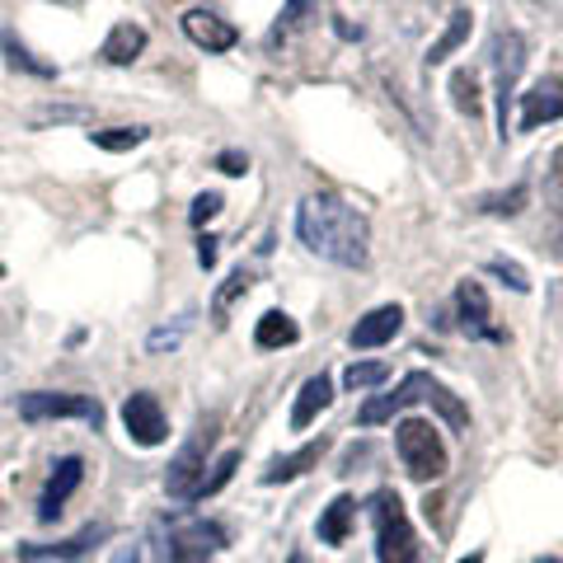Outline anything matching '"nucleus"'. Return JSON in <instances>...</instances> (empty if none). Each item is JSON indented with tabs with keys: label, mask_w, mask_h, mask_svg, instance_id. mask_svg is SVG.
Instances as JSON below:
<instances>
[{
	"label": "nucleus",
	"mask_w": 563,
	"mask_h": 563,
	"mask_svg": "<svg viewBox=\"0 0 563 563\" xmlns=\"http://www.w3.org/2000/svg\"><path fill=\"white\" fill-rule=\"evenodd\" d=\"M296 235L310 254L339 263V268H366L372 258V225L357 207H347L333 192H310L296 207Z\"/></svg>",
	"instance_id": "nucleus-1"
},
{
	"label": "nucleus",
	"mask_w": 563,
	"mask_h": 563,
	"mask_svg": "<svg viewBox=\"0 0 563 563\" xmlns=\"http://www.w3.org/2000/svg\"><path fill=\"white\" fill-rule=\"evenodd\" d=\"M372 531H376V559L380 563H418V536H413V521L404 512L399 493L395 488H376L372 503Z\"/></svg>",
	"instance_id": "nucleus-2"
},
{
	"label": "nucleus",
	"mask_w": 563,
	"mask_h": 563,
	"mask_svg": "<svg viewBox=\"0 0 563 563\" xmlns=\"http://www.w3.org/2000/svg\"><path fill=\"white\" fill-rule=\"evenodd\" d=\"M395 451H399L404 470H409V479H418V484L442 479L446 465H451L442 432H437L428 418H404V422H395Z\"/></svg>",
	"instance_id": "nucleus-3"
},
{
	"label": "nucleus",
	"mask_w": 563,
	"mask_h": 563,
	"mask_svg": "<svg viewBox=\"0 0 563 563\" xmlns=\"http://www.w3.org/2000/svg\"><path fill=\"white\" fill-rule=\"evenodd\" d=\"M225 550V531L217 521L179 517L161 526V544H155V563H211Z\"/></svg>",
	"instance_id": "nucleus-4"
},
{
	"label": "nucleus",
	"mask_w": 563,
	"mask_h": 563,
	"mask_svg": "<svg viewBox=\"0 0 563 563\" xmlns=\"http://www.w3.org/2000/svg\"><path fill=\"white\" fill-rule=\"evenodd\" d=\"M488 70H493V95H498V136L507 141V113H512L517 80L526 70V38L517 29H498L488 43Z\"/></svg>",
	"instance_id": "nucleus-5"
},
{
	"label": "nucleus",
	"mask_w": 563,
	"mask_h": 563,
	"mask_svg": "<svg viewBox=\"0 0 563 563\" xmlns=\"http://www.w3.org/2000/svg\"><path fill=\"white\" fill-rule=\"evenodd\" d=\"M20 418L24 422H57V418H76L90 422V428H103V404L95 395H70V390H33L20 395Z\"/></svg>",
	"instance_id": "nucleus-6"
},
{
	"label": "nucleus",
	"mask_w": 563,
	"mask_h": 563,
	"mask_svg": "<svg viewBox=\"0 0 563 563\" xmlns=\"http://www.w3.org/2000/svg\"><path fill=\"white\" fill-rule=\"evenodd\" d=\"M217 437V418H207L198 432L184 442V451L169 461V474H165V493L174 503H198V484L207 474V446Z\"/></svg>",
	"instance_id": "nucleus-7"
},
{
	"label": "nucleus",
	"mask_w": 563,
	"mask_h": 563,
	"mask_svg": "<svg viewBox=\"0 0 563 563\" xmlns=\"http://www.w3.org/2000/svg\"><path fill=\"white\" fill-rule=\"evenodd\" d=\"M455 320H461V333L465 339H484V343H507V333L493 324V306H488V291L484 282L465 277L455 287Z\"/></svg>",
	"instance_id": "nucleus-8"
},
{
	"label": "nucleus",
	"mask_w": 563,
	"mask_h": 563,
	"mask_svg": "<svg viewBox=\"0 0 563 563\" xmlns=\"http://www.w3.org/2000/svg\"><path fill=\"white\" fill-rule=\"evenodd\" d=\"M428 390H432V376L428 372H409L395 385V395H372V399H366L357 409V422H362V428H380V422H390L395 413L422 404V399H428Z\"/></svg>",
	"instance_id": "nucleus-9"
},
{
	"label": "nucleus",
	"mask_w": 563,
	"mask_h": 563,
	"mask_svg": "<svg viewBox=\"0 0 563 563\" xmlns=\"http://www.w3.org/2000/svg\"><path fill=\"white\" fill-rule=\"evenodd\" d=\"M122 428H128V437L136 446H161L169 437L165 409H161V399H155L151 390L128 395V404H122Z\"/></svg>",
	"instance_id": "nucleus-10"
},
{
	"label": "nucleus",
	"mask_w": 563,
	"mask_h": 563,
	"mask_svg": "<svg viewBox=\"0 0 563 563\" xmlns=\"http://www.w3.org/2000/svg\"><path fill=\"white\" fill-rule=\"evenodd\" d=\"M559 118H563V76H544V80H536L531 90L521 95L517 128L521 132H536L540 122H559Z\"/></svg>",
	"instance_id": "nucleus-11"
},
{
	"label": "nucleus",
	"mask_w": 563,
	"mask_h": 563,
	"mask_svg": "<svg viewBox=\"0 0 563 563\" xmlns=\"http://www.w3.org/2000/svg\"><path fill=\"white\" fill-rule=\"evenodd\" d=\"M179 24H184V38L202 52H231L240 43V29L231 20H221L217 10H188Z\"/></svg>",
	"instance_id": "nucleus-12"
},
{
	"label": "nucleus",
	"mask_w": 563,
	"mask_h": 563,
	"mask_svg": "<svg viewBox=\"0 0 563 563\" xmlns=\"http://www.w3.org/2000/svg\"><path fill=\"white\" fill-rule=\"evenodd\" d=\"M99 540H109V526H85V531L66 536L57 544H20V559L24 563H52V559L57 563H80Z\"/></svg>",
	"instance_id": "nucleus-13"
},
{
	"label": "nucleus",
	"mask_w": 563,
	"mask_h": 563,
	"mask_svg": "<svg viewBox=\"0 0 563 563\" xmlns=\"http://www.w3.org/2000/svg\"><path fill=\"white\" fill-rule=\"evenodd\" d=\"M80 479H85V461H80V455H62V461L52 465L47 484H43L38 521H57V517H62V507H66V498L80 488Z\"/></svg>",
	"instance_id": "nucleus-14"
},
{
	"label": "nucleus",
	"mask_w": 563,
	"mask_h": 563,
	"mask_svg": "<svg viewBox=\"0 0 563 563\" xmlns=\"http://www.w3.org/2000/svg\"><path fill=\"white\" fill-rule=\"evenodd\" d=\"M399 329H404V310L399 306H376V310H366L357 324H352L347 333V343L352 347H385L390 339H399Z\"/></svg>",
	"instance_id": "nucleus-15"
},
{
	"label": "nucleus",
	"mask_w": 563,
	"mask_h": 563,
	"mask_svg": "<svg viewBox=\"0 0 563 563\" xmlns=\"http://www.w3.org/2000/svg\"><path fill=\"white\" fill-rule=\"evenodd\" d=\"M329 451V437H320V442H306L301 451H291V455H277V461H268V470L258 474L263 484H291V479H301L306 470L320 465V455Z\"/></svg>",
	"instance_id": "nucleus-16"
},
{
	"label": "nucleus",
	"mask_w": 563,
	"mask_h": 563,
	"mask_svg": "<svg viewBox=\"0 0 563 563\" xmlns=\"http://www.w3.org/2000/svg\"><path fill=\"white\" fill-rule=\"evenodd\" d=\"M329 404H333V380H329V372L310 376V380L301 385V395H296V404H291V432H306L310 422L329 409Z\"/></svg>",
	"instance_id": "nucleus-17"
},
{
	"label": "nucleus",
	"mask_w": 563,
	"mask_h": 563,
	"mask_svg": "<svg viewBox=\"0 0 563 563\" xmlns=\"http://www.w3.org/2000/svg\"><path fill=\"white\" fill-rule=\"evenodd\" d=\"M141 52H146V29L132 24V20H122V24L109 29V38H103V47H99V57L109 62V66H132Z\"/></svg>",
	"instance_id": "nucleus-18"
},
{
	"label": "nucleus",
	"mask_w": 563,
	"mask_h": 563,
	"mask_svg": "<svg viewBox=\"0 0 563 563\" xmlns=\"http://www.w3.org/2000/svg\"><path fill=\"white\" fill-rule=\"evenodd\" d=\"M254 343H258L263 352H273V347H296V343H301V324H296L287 310H268V314H263V320L254 324Z\"/></svg>",
	"instance_id": "nucleus-19"
},
{
	"label": "nucleus",
	"mask_w": 563,
	"mask_h": 563,
	"mask_svg": "<svg viewBox=\"0 0 563 563\" xmlns=\"http://www.w3.org/2000/svg\"><path fill=\"white\" fill-rule=\"evenodd\" d=\"M352 517H357V503H352L347 493H339V498L324 507V517H320V526H314V531H320L324 544H343L347 531H352Z\"/></svg>",
	"instance_id": "nucleus-20"
},
{
	"label": "nucleus",
	"mask_w": 563,
	"mask_h": 563,
	"mask_svg": "<svg viewBox=\"0 0 563 563\" xmlns=\"http://www.w3.org/2000/svg\"><path fill=\"white\" fill-rule=\"evenodd\" d=\"M470 29H474V14H470L465 5H461V10H451V20H446V29H442V38L428 47V66H442L451 52L470 38Z\"/></svg>",
	"instance_id": "nucleus-21"
},
{
	"label": "nucleus",
	"mask_w": 563,
	"mask_h": 563,
	"mask_svg": "<svg viewBox=\"0 0 563 563\" xmlns=\"http://www.w3.org/2000/svg\"><path fill=\"white\" fill-rule=\"evenodd\" d=\"M250 287H254V273L240 263V268L217 287V296H211V320H217V324L231 320V306L240 301V296H250Z\"/></svg>",
	"instance_id": "nucleus-22"
},
{
	"label": "nucleus",
	"mask_w": 563,
	"mask_h": 563,
	"mask_svg": "<svg viewBox=\"0 0 563 563\" xmlns=\"http://www.w3.org/2000/svg\"><path fill=\"white\" fill-rule=\"evenodd\" d=\"M314 20H320V0H287V5H282V14H277V29L268 33V43L291 38V33L310 29Z\"/></svg>",
	"instance_id": "nucleus-23"
},
{
	"label": "nucleus",
	"mask_w": 563,
	"mask_h": 563,
	"mask_svg": "<svg viewBox=\"0 0 563 563\" xmlns=\"http://www.w3.org/2000/svg\"><path fill=\"white\" fill-rule=\"evenodd\" d=\"M0 52H5V62H10L14 70H29V76H38V80H52V76H57V66L33 57V52H29L20 38H14V29H0Z\"/></svg>",
	"instance_id": "nucleus-24"
},
{
	"label": "nucleus",
	"mask_w": 563,
	"mask_h": 563,
	"mask_svg": "<svg viewBox=\"0 0 563 563\" xmlns=\"http://www.w3.org/2000/svg\"><path fill=\"white\" fill-rule=\"evenodd\" d=\"M422 404H432V409L446 418V428H451V432H470V409H465V399H461V395H451L442 380H432V390H428V399H422Z\"/></svg>",
	"instance_id": "nucleus-25"
},
{
	"label": "nucleus",
	"mask_w": 563,
	"mask_h": 563,
	"mask_svg": "<svg viewBox=\"0 0 563 563\" xmlns=\"http://www.w3.org/2000/svg\"><path fill=\"white\" fill-rule=\"evenodd\" d=\"M526 202H531V188L512 184L507 192H484V198L474 202V207H479L484 217H517V211H526Z\"/></svg>",
	"instance_id": "nucleus-26"
},
{
	"label": "nucleus",
	"mask_w": 563,
	"mask_h": 563,
	"mask_svg": "<svg viewBox=\"0 0 563 563\" xmlns=\"http://www.w3.org/2000/svg\"><path fill=\"white\" fill-rule=\"evenodd\" d=\"M451 95H455V109H461V113H470V118L484 113V95H479V76H474V70H455V76H451Z\"/></svg>",
	"instance_id": "nucleus-27"
},
{
	"label": "nucleus",
	"mask_w": 563,
	"mask_h": 563,
	"mask_svg": "<svg viewBox=\"0 0 563 563\" xmlns=\"http://www.w3.org/2000/svg\"><path fill=\"white\" fill-rule=\"evenodd\" d=\"M151 136V128H109V132H90V141L99 151H109V155H122V151H136L141 141Z\"/></svg>",
	"instance_id": "nucleus-28"
},
{
	"label": "nucleus",
	"mask_w": 563,
	"mask_h": 563,
	"mask_svg": "<svg viewBox=\"0 0 563 563\" xmlns=\"http://www.w3.org/2000/svg\"><path fill=\"white\" fill-rule=\"evenodd\" d=\"M385 380H390V366H385V362H352L343 372V385L352 395H357V390H376V385H385Z\"/></svg>",
	"instance_id": "nucleus-29"
},
{
	"label": "nucleus",
	"mask_w": 563,
	"mask_h": 563,
	"mask_svg": "<svg viewBox=\"0 0 563 563\" xmlns=\"http://www.w3.org/2000/svg\"><path fill=\"white\" fill-rule=\"evenodd\" d=\"M240 470V451H225L217 465H211V474H202V484H198V503L211 498V493H221L225 484H231V474Z\"/></svg>",
	"instance_id": "nucleus-30"
},
{
	"label": "nucleus",
	"mask_w": 563,
	"mask_h": 563,
	"mask_svg": "<svg viewBox=\"0 0 563 563\" xmlns=\"http://www.w3.org/2000/svg\"><path fill=\"white\" fill-rule=\"evenodd\" d=\"M488 273L493 277H503L507 282V287H512V291H531V277H526V268H521V263L517 258H488Z\"/></svg>",
	"instance_id": "nucleus-31"
},
{
	"label": "nucleus",
	"mask_w": 563,
	"mask_h": 563,
	"mask_svg": "<svg viewBox=\"0 0 563 563\" xmlns=\"http://www.w3.org/2000/svg\"><path fill=\"white\" fill-rule=\"evenodd\" d=\"M184 333H188V320H179V324H161V329H151V339H146V352H155V357H161V352H174L184 343Z\"/></svg>",
	"instance_id": "nucleus-32"
},
{
	"label": "nucleus",
	"mask_w": 563,
	"mask_h": 563,
	"mask_svg": "<svg viewBox=\"0 0 563 563\" xmlns=\"http://www.w3.org/2000/svg\"><path fill=\"white\" fill-rule=\"evenodd\" d=\"M90 109H62V103H52V109H38L33 113V128H47V122H85Z\"/></svg>",
	"instance_id": "nucleus-33"
},
{
	"label": "nucleus",
	"mask_w": 563,
	"mask_h": 563,
	"mask_svg": "<svg viewBox=\"0 0 563 563\" xmlns=\"http://www.w3.org/2000/svg\"><path fill=\"white\" fill-rule=\"evenodd\" d=\"M221 207H225V202H221V192H198V198H192V211H188V217H192V225H207Z\"/></svg>",
	"instance_id": "nucleus-34"
},
{
	"label": "nucleus",
	"mask_w": 563,
	"mask_h": 563,
	"mask_svg": "<svg viewBox=\"0 0 563 563\" xmlns=\"http://www.w3.org/2000/svg\"><path fill=\"white\" fill-rule=\"evenodd\" d=\"M217 169L231 174V179H240V174H250V155H244V151H221L217 155Z\"/></svg>",
	"instance_id": "nucleus-35"
},
{
	"label": "nucleus",
	"mask_w": 563,
	"mask_h": 563,
	"mask_svg": "<svg viewBox=\"0 0 563 563\" xmlns=\"http://www.w3.org/2000/svg\"><path fill=\"white\" fill-rule=\"evenodd\" d=\"M217 244H221L217 235H202V240H198V263H202V268H217V254H221Z\"/></svg>",
	"instance_id": "nucleus-36"
},
{
	"label": "nucleus",
	"mask_w": 563,
	"mask_h": 563,
	"mask_svg": "<svg viewBox=\"0 0 563 563\" xmlns=\"http://www.w3.org/2000/svg\"><path fill=\"white\" fill-rule=\"evenodd\" d=\"M113 563H141V550L136 544H122V550L113 554Z\"/></svg>",
	"instance_id": "nucleus-37"
},
{
	"label": "nucleus",
	"mask_w": 563,
	"mask_h": 563,
	"mask_svg": "<svg viewBox=\"0 0 563 563\" xmlns=\"http://www.w3.org/2000/svg\"><path fill=\"white\" fill-rule=\"evenodd\" d=\"M531 563H563V559H554V554H540V559H531Z\"/></svg>",
	"instance_id": "nucleus-38"
},
{
	"label": "nucleus",
	"mask_w": 563,
	"mask_h": 563,
	"mask_svg": "<svg viewBox=\"0 0 563 563\" xmlns=\"http://www.w3.org/2000/svg\"><path fill=\"white\" fill-rule=\"evenodd\" d=\"M287 563H310V559H306V554H301V550H296V554H291V559H287Z\"/></svg>",
	"instance_id": "nucleus-39"
},
{
	"label": "nucleus",
	"mask_w": 563,
	"mask_h": 563,
	"mask_svg": "<svg viewBox=\"0 0 563 563\" xmlns=\"http://www.w3.org/2000/svg\"><path fill=\"white\" fill-rule=\"evenodd\" d=\"M461 563H484V554H470V559H461Z\"/></svg>",
	"instance_id": "nucleus-40"
},
{
	"label": "nucleus",
	"mask_w": 563,
	"mask_h": 563,
	"mask_svg": "<svg viewBox=\"0 0 563 563\" xmlns=\"http://www.w3.org/2000/svg\"><path fill=\"white\" fill-rule=\"evenodd\" d=\"M559 254H563V235H559Z\"/></svg>",
	"instance_id": "nucleus-41"
},
{
	"label": "nucleus",
	"mask_w": 563,
	"mask_h": 563,
	"mask_svg": "<svg viewBox=\"0 0 563 563\" xmlns=\"http://www.w3.org/2000/svg\"><path fill=\"white\" fill-rule=\"evenodd\" d=\"M0 277H5V268H0Z\"/></svg>",
	"instance_id": "nucleus-42"
}]
</instances>
